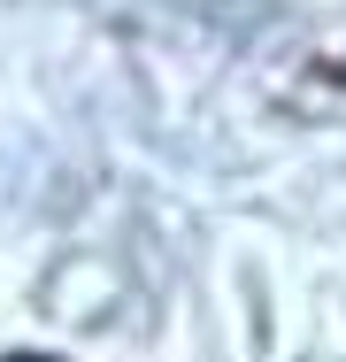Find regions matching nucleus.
<instances>
[{
    "label": "nucleus",
    "instance_id": "obj_1",
    "mask_svg": "<svg viewBox=\"0 0 346 362\" xmlns=\"http://www.w3.org/2000/svg\"><path fill=\"white\" fill-rule=\"evenodd\" d=\"M8 362H54V355H8Z\"/></svg>",
    "mask_w": 346,
    "mask_h": 362
}]
</instances>
